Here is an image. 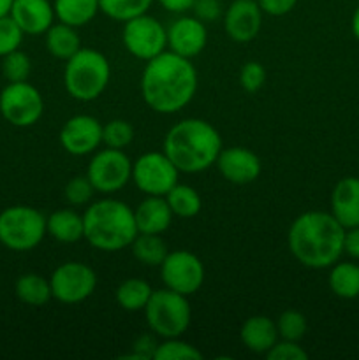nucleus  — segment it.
I'll return each mask as SVG.
<instances>
[{
    "label": "nucleus",
    "instance_id": "nucleus-1",
    "mask_svg": "<svg viewBox=\"0 0 359 360\" xmlns=\"http://www.w3.org/2000/svg\"><path fill=\"white\" fill-rule=\"evenodd\" d=\"M197 91V70L189 58L165 49L148 60L141 74V95L148 108L175 115L190 104Z\"/></svg>",
    "mask_w": 359,
    "mask_h": 360
},
{
    "label": "nucleus",
    "instance_id": "nucleus-2",
    "mask_svg": "<svg viewBox=\"0 0 359 360\" xmlns=\"http://www.w3.org/2000/svg\"><path fill=\"white\" fill-rule=\"evenodd\" d=\"M345 231L331 213L306 211L291 224L289 252L308 269H327L344 255Z\"/></svg>",
    "mask_w": 359,
    "mask_h": 360
},
{
    "label": "nucleus",
    "instance_id": "nucleus-3",
    "mask_svg": "<svg viewBox=\"0 0 359 360\" xmlns=\"http://www.w3.org/2000/svg\"><path fill=\"white\" fill-rule=\"evenodd\" d=\"M222 148L220 134L210 122L185 118L168 130L162 151L180 172L196 174L215 165Z\"/></svg>",
    "mask_w": 359,
    "mask_h": 360
},
{
    "label": "nucleus",
    "instance_id": "nucleus-4",
    "mask_svg": "<svg viewBox=\"0 0 359 360\" xmlns=\"http://www.w3.org/2000/svg\"><path fill=\"white\" fill-rule=\"evenodd\" d=\"M84 241L99 252L115 253L132 245L137 236L134 210L118 199L88 204L83 213Z\"/></svg>",
    "mask_w": 359,
    "mask_h": 360
},
{
    "label": "nucleus",
    "instance_id": "nucleus-5",
    "mask_svg": "<svg viewBox=\"0 0 359 360\" xmlns=\"http://www.w3.org/2000/svg\"><path fill=\"white\" fill-rule=\"evenodd\" d=\"M111 79V65L104 53L94 48H81L67 60L63 84L67 94L80 102L101 97Z\"/></svg>",
    "mask_w": 359,
    "mask_h": 360
},
{
    "label": "nucleus",
    "instance_id": "nucleus-6",
    "mask_svg": "<svg viewBox=\"0 0 359 360\" xmlns=\"http://www.w3.org/2000/svg\"><path fill=\"white\" fill-rule=\"evenodd\" d=\"M143 311L151 333L162 340L183 336L192 320V308L187 295L169 288L153 290Z\"/></svg>",
    "mask_w": 359,
    "mask_h": 360
},
{
    "label": "nucleus",
    "instance_id": "nucleus-7",
    "mask_svg": "<svg viewBox=\"0 0 359 360\" xmlns=\"http://www.w3.org/2000/svg\"><path fill=\"white\" fill-rule=\"evenodd\" d=\"M46 217L32 206H9L0 213V243L11 252H30L42 243Z\"/></svg>",
    "mask_w": 359,
    "mask_h": 360
},
{
    "label": "nucleus",
    "instance_id": "nucleus-8",
    "mask_svg": "<svg viewBox=\"0 0 359 360\" xmlns=\"http://www.w3.org/2000/svg\"><path fill=\"white\" fill-rule=\"evenodd\" d=\"M44 112L42 95L28 81L9 83L0 91V115L7 123L20 129L35 125Z\"/></svg>",
    "mask_w": 359,
    "mask_h": 360
},
{
    "label": "nucleus",
    "instance_id": "nucleus-9",
    "mask_svg": "<svg viewBox=\"0 0 359 360\" xmlns=\"http://www.w3.org/2000/svg\"><path fill=\"white\" fill-rule=\"evenodd\" d=\"M122 41L130 55L148 62L168 49V28L144 13L123 23Z\"/></svg>",
    "mask_w": 359,
    "mask_h": 360
},
{
    "label": "nucleus",
    "instance_id": "nucleus-10",
    "mask_svg": "<svg viewBox=\"0 0 359 360\" xmlns=\"http://www.w3.org/2000/svg\"><path fill=\"white\" fill-rule=\"evenodd\" d=\"M51 295L62 304H80L87 301L97 287V274L90 266L69 260L56 267L49 276Z\"/></svg>",
    "mask_w": 359,
    "mask_h": 360
},
{
    "label": "nucleus",
    "instance_id": "nucleus-11",
    "mask_svg": "<svg viewBox=\"0 0 359 360\" xmlns=\"http://www.w3.org/2000/svg\"><path fill=\"white\" fill-rule=\"evenodd\" d=\"M178 178L180 171L164 151H148L132 162V181L144 195L165 197Z\"/></svg>",
    "mask_w": 359,
    "mask_h": 360
},
{
    "label": "nucleus",
    "instance_id": "nucleus-12",
    "mask_svg": "<svg viewBox=\"0 0 359 360\" xmlns=\"http://www.w3.org/2000/svg\"><path fill=\"white\" fill-rule=\"evenodd\" d=\"M88 179L99 193L120 192L132 179V162L123 150L108 148L95 151L87 169Z\"/></svg>",
    "mask_w": 359,
    "mask_h": 360
},
{
    "label": "nucleus",
    "instance_id": "nucleus-13",
    "mask_svg": "<svg viewBox=\"0 0 359 360\" xmlns=\"http://www.w3.org/2000/svg\"><path fill=\"white\" fill-rule=\"evenodd\" d=\"M160 278L165 288L182 295H192L203 287L204 266L197 255L187 250L169 252L160 264Z\"/></svg>",
    "mask_w": 359,
    "mask_h": 360
},
{
    "label": "nucleus",
    "instance_id": "nucleus-14",
    "mask_svg": "<svg viewBox=\"0 0 359 360\" xmlns=\"http://www.w3.org/2000/svg\"><path fill=\"white\" fill-rule=\"evenodd\" d=\"M60 144L74 157L95 153L102 144V123L90 115L73 116L60 130Z\"/></svg>",
    "mask_w": 359,
    "mask_h": 360
},
{
    "label": "nucleus",
    "instance_id": "nucleus-15",
    "mask_svg": "<svg viewBox=\"0 0 359 360\" xmlns=\"http://www.w3.org/2000/svg\"><path fill=\"white\" fill-rule=\"evenodd\" d=\"M206 44V23L196 16H180L168 27V49L183 58H196Z\"/></svg>",
    "mask_w": 359,
    "mask_h": 360
},
{
    "label": "nucleus",
    "instance_id": "nucleus-16",
    "mask_svg": "<svg viewBox=\"0 0 359 360\" xmlns=\"http://www.w3.org/2000/svg\"><path fill=\"white\" fill-rule=\"evenodd\" d=\"M263 9L257 0H232L224 13V28L234 42H250L263 27Z\"/></svg>",
    "mask_w": 359,
    "mask_h": 360
},
{
    "label": "nucleus",
    "instance_id": "nucleus-17",
    "mask_svg": "<svg viewBox=\"0 0 359 360\" xmlns=\"http://www.w3.org/2000/svg\"><path fill=\"white\" fill-rule=\"evenodd\" d=\"M215 165H217L222 178L232 185L253 183L263 171L260 158L252 150L243 146L222 148Z\"/></svg>",
    "mask_w": 359,
    "mask_h": 360
},
{
    "label": "nucleus",
    "instance_id": "nucleus-18",
    "mask_svg": "<svg viewBox=\"0 0 359 360\" xmlns=\"http://www.w3.org/2000/svg\"><path fill=\"white\" fill-rule=\"evenodd\" d=\"M9 14L27 35L46 34L55 20V9L49 0H13Z\"/></svg>",
    "mask_w": 359,
    "mask_h": 360
},
{
    "label": "nucleus",
    "instance_id": "nucleus-19",
    "mask_svg": "<svg viewBox=\"0 0 359 360\" xmlns=\"http://www.w3.org/2000/svg\"><path fill=\"white\" fill-rule=\"evenodd\" d=\"M331 214L345 229L359 225V178L347 176L334 185L331 192Z\"/></svg>",
    "mask_w": 359,
    "mask_h": 360
},
{
    "label": "nucleus",
    "instance_id": "nucleus-20",
    "mask_svg": "<svg viewBox=\"0 0 359 360\" xmlns=\"http://www.w3.org/2000/svg\"><path fill=\"white\" fill-rule=\"evenodd\" d=\"M172 211L165 197L146 195L134 210V220L139 234H164L172 221Z\"/></svg>",
    "mask_w": 359,
    "mask_h": 360
},
{
    "label": "nucleus",
    "instance_id": "nucleus-21",
    "mask_svg": "<svg viewBox=\"0 0 359 360\" xmlns=\"http://www.w3.org/2000/svg\"><path fill=\"white\" fill-rule=\"evenodd\" d=\"M241 343L253 354H264L270 352V348L280 340L277 329V322L270 316L256 315L250 316L243 322L241 330H239Z\"/></svg>",
    "mask_w": 359,
    "mask_h": 360
},
{
    "label": "nucleus",
    "instance_id": "nucleus-22",
    "mask_svg": "<svg viewBox=\"0 0 359 360\" xmlns=\"http://www.w3.org/2000/svg\"><path fill=\"white\" fill-rule=\"evenodd\" d=\"M46 232L51 236L55 241L63 245H73V243L84 239V221L83 214L74 210H58L46 218Z\"/></svg>",
    "mask_w": 359,
    "mask_h": 360
},
{
    "label": "nucleus",
    "instance_id": "nucleus-23",
    "mask_svg": "<svg viewBox=\"0 0 359 360\" xmlns=\"http://www.w3.org/2000/svg\"><path fill=\"white\" fill-rule=\"evenodd\" d=\"M83 46H81V39L77 35L76 27H70V25L58 21V23H53L46 30V49L55 58L67 62Z\"/></svg>",
    "mask_w": 359,
    "mask_h": 360
},
{
    "label": "nucleus",
    "instance_id": "nucleus-24",
    "mask_svg": "<svg viewBox=\"0 0 359 360\" xmlns=\"http://www.w3.org/2000/svg\"><path fill=\"white\" fill-rule=\"evenodd\" d=\"M53 9L56 20L76 28L88 25L101 13L99 0H55Z\"/></svg>",
    "mask_w": 359,
    "mask_h": 360
},
{
    "label": "nucleus",
    "instance_id": "nucleus-25",
    "mask_svg": "<svg viewBox=\"0 0 359 360\" xmlns=\"http://www.w3.org/2000/svg\"><path fill=\"white\" fill-rule=\"evenodd\" d=\"M331 292L340 299L359 297V264L334 262L327 276Z\"/></svg>",
    "mask_w": 359,
    "mask_h": 360
},
{
    "label": "nucleus",
    "instance_id": "nucleus-26",
    "mask_svg": "<svg viewBox=\"0 0 359 360\" xmlns=\"http://www.w3.org/2000/svg\"><path fill=\"white\" fill-rule=\"evenodd\" d=\"M153 288L141 278H129L116 287V304L125 311H143L150 301Z\"/></svg>",
    "mask_w": 359,
    "mask_h": 360
},
{
    "label": "nucleus",
    "instance_id": "nucleus-27",
    "mask_svg": "<svg viewBox=\"0 0 359 360\" xmlns=\"http://www.w3.org/2000/svg\"><path fill=\"white\" fill-rule=\"evenodd\" d=\"M129 248L132 250V255L136 257L137 262L150 267H160L169 253L168 243L162 239L160 234H139L137 232Z\"/></svg>",
    "mask_w": 359,
    "mask_h": 360
},
{
    "label": "nucleus",
    "instance_id": "nucleus-28",
    "mask_svg": "<svg viewBox=\"0 0 359 360\" xmlns=\"http://www.w3.org/2000/svg\"><path fill=\"white\" fill-rule=\"evenodd\" d=\"M14 290H16V297L23 304L35 306V308L48 304L49 299L53 297L49 280L35 273H27L18 278Z\"/></svg>",
    "mask_w": 359,
    "mask_h": 360
},
{
    "label": "nucleus",
    "instance_id": "nucleus-29",
    "mask_svg": "<svg viewBox=\"0 0 359 360\" xmlns=\"http://www.w3.org/2000/svg\"><path fill=\"white\" fill-rule=\"evenodd\" d=\"M165 200H168L172 214L180 218L197 217L201 207H203V200H201V195L197 193V190L194 186L180 181L165 193Z\"/></svg>",
    "mask_w": 359,
    "mask_h": 360
},
{
    "label": "nucleus",
    "instance_id": "nucleus-30",
    "mask_svg": "<svg viewBox=\"0 0 359 360\" xmlns=\"http://www.w3.org/2000/svg\"><path fill=\"white\" fill-rule=\"evenodd\" d=\"M153 2L155 0H99V7L101 13L108 18L125 23L132 18L148 13Z\"/></svg>",
    "mask_w": 359,
    "mask_h": 360
},
{
    "label": "nucleus",
    "instance_id": "nucleus-31",
    "mask_svg": "<svg viewBox=\"0 0 359 360\" xmlns=\"http://www.w3.org/2000/svg\"><path fill=\"white\" fill-rule=\"evenodd\" d=\"M155 360H201L203 354L197 347L187 343L180 338H168L157 345L153 354Z\"/></svg>",
    "mask_w": 359,
    "mask_h": 360
},
{
    "label": "nucleus",
    "instance_id": "nucleus-32",
    "mask_svg": "<svg viewBox=\"0 0 359 360\" xmlns=\"http://www.w3.org/2000/svg\"><path fill=\"white\" fill-rule=\"evenodd\" d=\"M134 139V127L125 120H111L102 125V144L115 150H123Z\"/></svg>",
    "mask_w": 359,
    "mask_h": 360
},
{
    "label": "nucleus",
    "instance_id": "nucleus-33",
    "mask_svg": "<svg viewBox=\"0 0 359 360\" xmlns=\"http://www.w3.org/2000/svg\"><path fill=\"white\" fill-rule=\"evenodd\" d=\"M306 319L298 309H285L277 320V329L280 340L301 341L306 334Z\"/></svg>",
    "mask_w": 359,
    "mask_h": 360
},
{
    "label": "nucleus",
    "instance_id": "nucleus-34",
    "mask_svg": "<svg viewBox=\"0 0 359 360\" xmlns=\"http://www.w3.org/2000/svg\"><path fill=\"white\" fill-rule=\"evenodd\" d=\"M2 58V74L9 83H20V81L28 79L32 72V62L27 53L14 49Z\"/></svg>",
    "mask_w": 359,
    "mask_h": 360
},
{
    "label": "nucleus",
    "instance_id": "nucleus-35",
    "mask_svg": "<svg viewBox=\"0 0 359 360\" xmlns=\"http://www.w3.org/2000/svg\"><path fill=\"white\" fill-rule=\"evenodd\" d=\"M94 193L95 188L87 174L74 176L73 179L67 181L65 188H63V197H65L67 202L73 204V206H87V204H90Z\"/></svg>",
    "mask_w": 359,
    "mask_h": 360
},
{
    "label": "nucleus",
    "instance_id": "nucleus-36",
    "mask_svg": "<svg viewBox=\"0 0 359 360\" xmlns=\"http://www.w3.org/2000/svg\"><path fill=\"white\" fill-rule=\"evenodd\" d=\"M23 35V30L18 27L11 14L0 18V56H6L14 49H20Z\"/></svg>",
    "mask_w": 359,
    "mask_h": 360
},
{
    "label": "nucleus",
    "instance_id": "nucleus-37",
    "mask_svg": "<svg viewBox=\"0 0 359 360\" xmlns=\"http://www.w3.org/2000/svg\"><path fill=\"white\" fill-rule=\"evenodd\" d=\"M266 83V70L263 63L250 60L239 70V84L246 94H257Z\"/></svg>",
    "mask_w": 359,
    "mask_h": 360
},
{
    "label": "nucleus",
    "instance_id": "nucleus-38",
    "mask_svg": "<svg viewBox=\"0 0 359 360\" xmlns=\"http://www.w3.org/2000/svg\"><path fill=\"white\" fill-rule=\"evenodd\" d=\"M270 360H306L308 354L303 347H299V341L278 340L270 352L266 354Z\"/></svg>",
    "mask_w": 359,
    "mask_h": 360
},
{
    "label": "nucleus",
    "instance_id": "nucleus-39",
    "mask_svg": "<svg viewBox=\"0 0 359 360\" xmlns=\"http://www.w3.org/2000/svg\"><path fill=\"white\" fill-rule=\"evenodd\" d=\"M194 16L197 20L210 23V21H217L222 16V6L220 0H196L194 2Z\"/></svg>",
    "mask_w": 359,
    "mask_h": 360
},
{
    "label": "nucleus",
    "instance_id": "nucleus-40",
    "mask_svg": "<svg viewBox=\"0 0 359 360\" xmlns=\"http://www.w3.org/2000/svg\"><path fill=\"white\" fill-rule=\"evenodd\" d=\"M264 14L270 16H285L296 7L298 0H257Z\"/></svg>",
    "mask_w": 359,
    "mask_h": 360
},
{
    "label": "nucleus",
    "instance_id": "nucleus-41",
    "mask_svg": "<svg viewBox=\"0 0 359 360\" xmlns=\"http://www.w3.org/2000/svg\"><path fill=\"white\" fill-rule=\"evenodd\" d=\"M158 343H155L151 336H141L139 340L134 343V354L127 355V359H137V360H146L153 359L155 348Z\"/></svg>",
    "mask_w": 359,
    "mask_h": 360
},
{
    "label": "nucleus",
    "instance_id": "nucleus-42",
    "mask_svg": "<svg viewBox=\"0 0 359 360\" xmlns=\"http://www.w3.org/2000/svg\"><path fill=\"white\" fill-rule=\"evenodd\" d=\"M344 253H347L351 259L359 260V225L345 231Z\"/></svg>",
    "mask_w": 359,
    "mask_h": 360
},
{
    "label": "nucleus",
    "instance_id": "nucleus-43",
    "mask_svg": "<svg viewBox=\"0 0 359 360\" xmlns=\"http://www.w3.org/2000/svg\"><path fill=\"white\" fill-rule=\"evenodd\" d=\"M165 11L175 14H185L187 11H190L194 7L196 0H157Z\"/></svg>",
    "mask_w": 359,
    "mask_h": 360
},
{
    "label": "nucleus",
    "instance_id": "nucleus-44",
    "mask_svg": "<svg viewBox=\"0 0 359 360\" xmlns=\"http://www.w3.org/2000/svg\"><path fill=\"white\" fill-rule=\"evenodd\" d=\"M351 28H352V34H354V37L359 41V6H358V9L354 11V14H352Z\"/></svg>",
    "mask_w": 359,
    "mask_h": 360
},
{
    "label": "nucleus",
    "instance_id": "nucleus-45",
    "mask_svg": "<svg viewBox=\"0 0 359 360\" xmlns=\"http://www.w3.org/2000/svg\"><path fill=\"white\" fill-rule=\"evenodd\" d=\"M11 6H13V0H0V18L11 13Z\"/></svg>",
    "mask_w": 359,
    "mask_h": 360
}]
</instances>
